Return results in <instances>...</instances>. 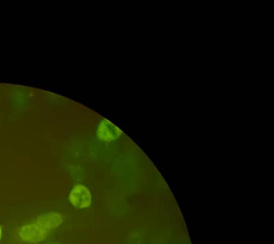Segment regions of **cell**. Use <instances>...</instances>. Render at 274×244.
<instances>
[{
	"label": "cell",
	"mask_w": 274,
	"mask_h": 244,
	"mask_svg": "<svg viewBox=\"0 0 274 244\" xmlns=\"http://www.w3.org/2000/svg\"><path fill=\"white\" fill-rule=\"evenodd\" d=\"M50 232H47L37 222L26 224L21 227L19 236L24 242L30 244H38L47 239Z\"/></svg>",
	"instance_id": "cell-1"
},
{
	"label": "cell",
	"mask_w": 274,
	"mask_h": 244,
	"mask_svg": "<svg viewBox=\"0 0 274 244\" xmlns=\"http://www.w3.org/2000/svg\"><path fill=\"white\" fill-rule=\"evenodd\" d=\"M69 201L76 209H88L92 203V193L86 185H74L69 193Z\"/></svg>",
	"instance_id": "cell-2"
},
{
	"label": "cell",
	"mask_w": 274,
	"mask_h": 244,
	"mask_svg": "<svg viewBox=\"0 0 274 244\" xmlns=\"http://www.w3.org/2000/svg\"><path fill=\"white\" fill-rule=\"evenodd\" d=\"M63 221L64 220L62 216L59 213L48 212L40 215L37 218L35 222L41 226L47 232L50 233L51 231L57 229L62 224Z\"/></svg>",
	"instance_id": "cell-3"
},
{
	"label": "cell",
	"mask_w": 274,
	"mask_h": 244,
	"mask_svg": "<svg viewBox=\"0 0 274 244\" xmlns=\"http://www.w3.org/2000/svg\"><path fill=\"white\" fill-rule=\"evenodd\" d=\"M1 236H2V229H1V226H0V241L1 239Z\"/></svg>",
	"instance_id": "cell-4"
},
{
	"label": "cell",
	"mask_w": 274,
	"mask_h": 244,
	"mask_svg": "<svg viewBox=\"0 0 274 244\" xmlns=\"http://www.w3.org/2000/svg\"><path fill=\"white\" fill-rule=\"evenodd\" d=\"M47 244H60L59 243H57V242H56V243H49Z\"/></svg>",
	"instance_id": "cell-5"
}]
</instances>
